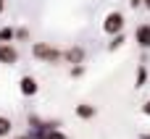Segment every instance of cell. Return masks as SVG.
<instances>
[{"label":"cell","mask_w":150,"mask_h":139,"mask_svg":"<svg viewBox=\"0 0 150 139\" xmlns=\"http://www.w3.org/2000/svg\"><path fill=\"white\" fill-rule=\"evenodd\" d=\"M11 129H13L11 118H8V116H0V139H3V137H8V134H11Z\"/></svg>","instance_id":"obj_10"},{"label":"cell","mask_w":150,"mask_h":139,"mask_svg":"<svg viewBox=\"0 0 150 139\" xmlns=\"http://www.w3.org/2000/svg\"><path fill=\"white\" fill-rule=\"evenodd\" d=\"M140 110H142V116H150V100L142 102V108H140Z\"/></svg>","instance_id":"obj_14"},{"label":"cell","mask_w":150,"mask_h":139,"mask_svg":"<svg viewBox=\"0 0 150 139\" xmlns=\"http://www.w3.org/2000/svg\"><path fill=\"white\" fill-rule=\"evenodd\" d=\"M124 42H127V37H124V32H119V34H113V37H111V42H108V50L113 53V50H119V47H121Z\"/></svg>","instance_id":"obj_8"},{"label":"cell","mask_w":150,"mask_h":139,"mask_svg":"<svg viewBox=\"0 0 150 139\" xmlns=\"http://www.w3.org/2000/svg\"><path fill=\"white\" fill-rule=\"evenodd\" d=\"M16 139H34L32 134H21V137H16Z\"/></svg>","instance_id":"obj_16"},{"label":"cell","mask_w":150,"mask_h":139,"mask_svg":"<svg viewBox=\"0 0 150 139\" xmlns=\"http://www.w3.org/2000/svg\"><path fill=\"white\" fill-rule=\"evenodd\" d=\"M142 8H148V11H150V0H142Z\"/></svg>","instance_id":"obj_18"},{"label":"cell","mask_w":150,"mask_h":139,"mask_svg":"<svg viewBox=\"0 0 150 139\" xmlns=\"http://www.w3.org/2000/svg\"><path fill=\"white\" fill-rule=\"evenodd\" d=\"M134 42L142 47V50H150V24H140L134 29Z\"/></svg>","instance_id":"obj_6"},{"label":"cell","mask_w":150,"mask_h":139,"mask_svg":"<svg viewBox=\"0 0 150 139\" xmlns=\"http://www.w3.org/2000/svg\"><path fill=\"white\" fill-rule=\"evenodd\" d=\"M0 42H13V26H3L0 29Z\"/></svg>","instance_id":"obj_11"},{"label":"cell","mask_w":150,"mask_h":139,"mask_svg":"<svg viewBox=\"0 0 150 139\" xmlns=\"http://www.w3.org/2000/svg\"><path fill=\"white\" fill-rule=\"evenodd\" d=\"M32 55L40 60V63H61L63 60V50L47 45V42H34L32 45Z\"/></svg>","instance_id":"obj_1"},{"label":"cell","mask_w":150,"mask_h":139,"mask_svg":"<svg viewBox=\"0 0 150 139\" xmlns=\"http://www.w3.org/2000/svg\"><path fill=\"white\" fill-rule=\"evenodd\" d=\"M13 39H18V42H21V39H29V29H26V26L13 29Z\"/></svg>","instance_id":"obj_12"},{"label":"cell","mask_w":150,"mask_h":139,"mask_svg":"<svg viewBox=\"0 0 150 139\" xmlns=\"http://www.w3.org/2000/svg\"><path fill=\"white\" fill-rule=\"evenodd\" d=\"M0 63L3 66H16L18 63V50L11 42H0Z\"/></svg>","instance_id":"obj_3"},{"label":"cell","mask_w":150,"mask_h":139,"mask_svg":"<svg viewBox=\"0 0 150 139\" xmlns=\"http://www.w3.org/2000/svg\"><path fill=\"white\" fill-rule=\"evenodd\" d=\"M71 79H79V76H84V63H76V66H71Z\"/></svg>","instance_id":"obj_13"},{"label":"cell","mask_w":150,"mask_h":139,"mask_svg":"<svg viewBox=\"0 0 150 139\" xmlns=\"http://www.w3.org/2000/svg\"><path fill=\"white\" fill-rule=\"evenodd\" d=\"M129 5L132 8H142V0H129Z\"/></svg>","instance_id":"obj_15"},{"label":"cell","mask_w":150,"mask_h":139,"mask_svg":"<svg viewBox=\"0 0 150 139\" xmlns=\"http://www.w3.org/2000/svg\"><path fill=\"white\" fill-rule=\"evenodd\" d=\"M124 26H127V18H124L121 11H111V13H105V18H103V32H105L108 37L124 32Z\"/></svg>","instance_id":"obj_2"},{"label":"cell","mask_w":150,"mask_h":139,"mask_svg":"<svg viewBox=\"0 0 150 139\" xmlns=\"http://www.w3.org/2000/svg\"><path fill=\"white\" fill-rule=\"evenodd\" d=\"M74 113H76V118H82V121H92V118L98 116V108L90 105V102H79V105L74 108Z\"/></svg>","instance_id":"obj_7"},{"label":"cell","mask_w":150,"mask_h":139,"mask_svg":"<svg viewBox=\"0 0 150 139\" xmlns=\"http://www.w3.org/2000/svg\"><path fill=\"white\" fill-rule=\"evenodd\" d=\"M145 81H148V68L140 66V68H137V76H134V87L140 89V87H145Z\"/></svg>","instance_id":"obj_9"},{"label":"cell","mask_w":150,"mask_h":139,"mask_svg":"<svg viewBox=\"0 0 150 139\" xmlns=\"http://www.w3.org/2000/svg\"><path fill=\"white\" fill-rule=\"evenodd\" d=\"M140 139H150V134H142V137H140Z\"/></svg>","instance_id":"obj_19"},{"label":"cell","mask_w":150,"mask_h":139,"mask_svg":"<svg viewBox=\"0 0 150 139\" xmlns=\"http://www.w3.org/2000/svg\"><path fill=\"white\" fill-rule=\"evenodd\" d=\"M3 11H5V0H0V16H3Z\"/></svg>","instance_id":"obj_17"},{"label":"cell","mask_w":150,"mask_h":139,"mask_svg":"<svg viewBox=\"0 0 150 139\" xmlns=\"http://www.w3.org/2000/svg\"><path fill=\"white\" fill-rule=\"evenodd\" d=\"M18 92H21L24 97H34V95L40 92L37 79H34V76H29V74H26V76H21V79H18Z\"/></svg>","instance_id":"obj_4"},{"label":"cell","mask_w":150,"mask_h":139,"mask_svg":"<svg viewBox=\"0 0 150 139\" xmlns=\"http://www.w3.org/2000/svg\"><path fill=\"white\" fill-rule=\"evenodd\" d=\"M84 58H87V53H84V47H82V45H71L69 50H63V60H66V63H71V66L84 63Z\"/></svg>","instance_id":"obj_5"}]
</instances>
